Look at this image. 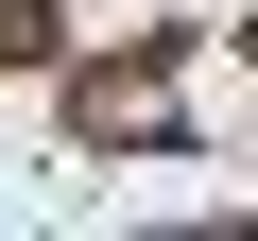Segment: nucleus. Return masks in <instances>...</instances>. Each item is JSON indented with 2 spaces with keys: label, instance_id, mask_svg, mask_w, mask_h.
<instances>
[{
  "label": "nucleus",
  "instance_id": "nucleus-1",
  "mask_svg": "<svg viewBox=\"0 0 258 241\" xmlns=\"http://www.w3.org/2000/svg\"><path fill=\"white\" fill-rule=\"evenodd\" d=\"M52 86H69V138H86V155H189V86H172V52H69Z\"/></svg>",
  "mask_w": 258,
  "mask_h": 241
},
{
  "label": "nucleus",
  "instance_id": "nucleus-2",
  "mask_svg": "<svg viewBox=\"0 0 258 241\" xmlns=\"http://www.w3.org/2000/svg\"><path fill=\"white\" fill-rule=\"evenodd\" d=\"M0 69H69V18L52 0H0Z\"/></svg>",
  "mask_w": 258,
  "mask_h": 241
}]
</instances>
